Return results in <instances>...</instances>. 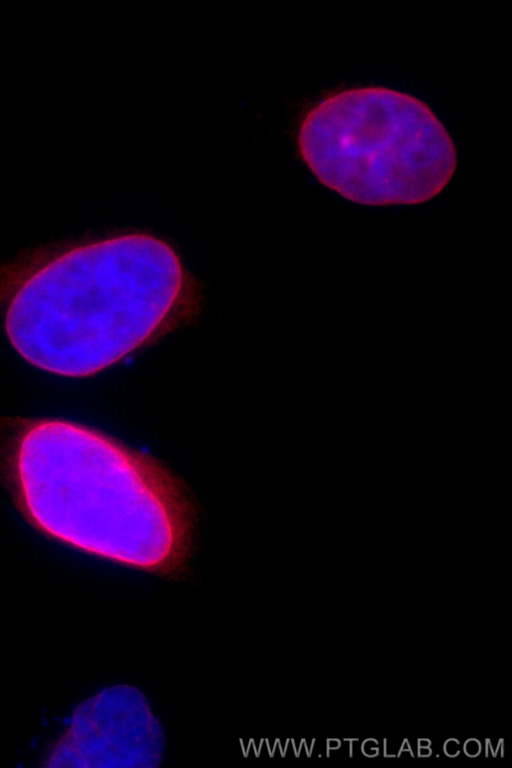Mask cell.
Wrapping results in <instances>:
<instances>
[{"instance_id":"obj_2","label":"cell","mask_w":512,"mask_h":768,"mask_svg":"<svg viewBox=\"0 0 512 768\" xmlns=\"http://www.w3.org/2000/svg\"><path fill=\"white\" fill-rule=\"evenodd\" d=\"M31 520L83 550L158 576L185 568L194 509L155 458L82 425L31 423L16 456Z\"/></svg>"},{"instance_id":"obj_1","label":"cell","mask_w":512,"mask_h":768,"mask_svg":"<svg viewBox=\"0 0 512 768\" xmlns=\"http://www.w3.org/2000/svg\"><path fill=\"white\" fill-rule=\"evenodd\" d=\"M195 295L170 244L121 234L67 249L36 269L13 294L5 330L34 366L87 377L170 331Z\"/></svg>"},{"instance_id":"obj_3","label":"cell","mask_w":512,"mask_h":768,"mask_svg":"<svg viewBox=\"0 0 512 768\" xmlns=\"http://www.w3.org/2000/svg\"><path fill=\"white\" fill-rule=\"evenodd\" d=\"M298 149L320 183L367 206L427 202L457 167L454 141L432 109L382 86L320 100L301 119Z\"/></svg>"}]
</instances>
